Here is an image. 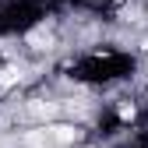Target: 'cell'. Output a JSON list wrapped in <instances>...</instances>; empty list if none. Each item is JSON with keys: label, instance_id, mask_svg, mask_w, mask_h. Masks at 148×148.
Returning a JSON list of instances; mask_svg holds the SVG:
<instances>
[{"label": "cell", "instance_id": "obj_1", "mask_svg": "<svg viewBox=\"0 0 148 148\" xmlns=\"http://www.w3.org/2000/svg\"><path fill=\"white\" fill-rule=\"evenodd\" d=\"M53 138L64 141V145H71L74 138H78V131H74V127H67V123H60V127H53Z\"/></svg>", "mask_w": 148, "mask_h": 148}, {"label": "cell", "instance_id": "obj_2", "mask_svg": "<svg viewBox=\"0 0 148 148\" xmlns=\"http://www.w3.org/2000/svg\"><path fill=\"white\" fill-rule=\"evenodd\" d=\"M18 81V71L14 67H4V71H0V88H7V85H14Z\"/></svg>", "mask_w": 148, "mask_h": 148}]
</instances>
